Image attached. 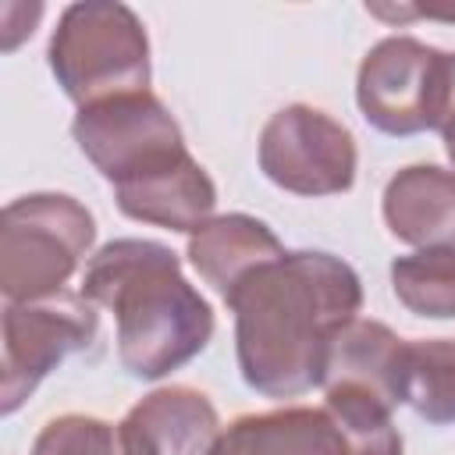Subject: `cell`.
Listing matches in <instances>:
<instances>
[{"mask_svg":"<svg viewBox=\"0 0 455 455\" xmlns=\"http://www.w3.org/2000/svg\"><path fill=\"white\" fill-rule=\"evenodd\" d=\"M355 274L323 252L256 263L224 295L238 309L242 373L267 395L302 391L327 373V355L359 302Z\"/></svg>","mask_w":455,"mask_h":455,"instance_id":"cell-1","label":"cell"},{"mask_svg":"<svg viewBox=\"0 0 455 455\" xmlns=\"http://www.w3.org/2000/svg\"><path fill=\"white\" fill-rule=\"evenodd\" d=\"M85 291L117 306L121 355L135 377H160L199 352L213 331L210 309L178 277V263L153 242H117L100 252Z\"/></svg>","mask_w":455,"mask_h":455,"instance_id":"cell-2","label":"cell"},{"mask_svg":"<svg viewBox=\"0 0 455 455\" xmlns=\"http://www.w3.org/2000/svg\"><path fill=\"white\" fill-rule=\"evenodd\" d=\"M444 92L448 57L412 39H384L359 71V107L391 135L441 124Z\"/></svg>","mask_w":455,"mask_h":455,"instance_id":"cell-3","label":"cell"},{"mask_svg":"<svg viewBox=\"0 0 455 455\" xmlns=\"http://www.w3.org/2000/svg\"><path fill=\"white\" fill-rule=\"evenodd\" d=\"M398 402L434 423L455 419V345H402Z\"/></svg>","mask_w":455,"mask_h":455,"instance_id":"cell-4","label":"cell"},{"mask_svg":"<svg viewBox=\"0 0 455 455\" xmlns=\"http://www.w3.org/2000/svg\"><path fill=\"white\" fill-rule=\"evenodd\" d=\"M395 281H434L430 288L412 291L405 302L412 309H419L423 316H455V288H448V281H455V252L451 249H434V252H419L412 259H398L391 267Z\"/></svg>","mask_w":455,"mask_h":455,"instance_id":"cell-5","label":"cell"},{"mask_svg":"<svg viewBox=\"0 0 455 455\" xmlns=\"http://www.w3.org/2000/svg\"><path fill=\"white\" fill-rule=\"evenodd\" d=\"M441 128H444L448 153H451V160H455V57H448V92H444V114H441Z\"/></svg>","mask_w":455,"mask_h":455,"instance_id":"cell-6","label":"cell"}]
</instances>
